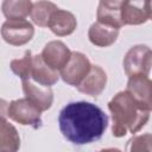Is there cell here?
<instances>
[{
    "mask_svg": "<svg viewBox=\"0 0 152 152\" xmlns=\"http://www.w3.org/2000/svg\"><path fill=\"white\" fill-rule=\"evenodd\" d=\"M62 135L74 145H87L97 141L108 126L107 114L96 104L87 101L66 103L58 114Z\"/></svg>",
    "mask_w": 152,
    "mask_h": 152,
    "instance_id": "cell-1",
    "label": "cell"
},
{
    "mask_svg": "<svg viewBox=\"0 0 152 152\" xmlns=\"http://www.w3.org/2000/svg\"><path fill=\"white\" fill-rule=\"evenodd\" d=\"M108 108L113 120L112 133L116 138H121L127 133H137L150 118V112L144 109L126 90L114 95L108 102Z\"/></svg>",
    "mask_w": 152,
    "mask_h": 152,
    "instance_id": "cell-2",
    "label": "cell"
},
{
    "mask_svg": "<svg viewBox=\"0 0 152 152\" xmlns=\"http://www.w3.org/2000/svg\"><path fill=\"white\" fill-rule=\"evenodd\" d=\"M152 66V50L142 44L132 46L124 58V69L131 77L147 76Z\"/></svg>",
    "mask_w": 152,
    "mask_h": 152,
    "instance_id": "cell-3",
    "label": "cell"
},
{
    "mask_svg": "<svg viewBox=\"0 0 152 152\" xmlns=\"http://www.w3.org/2000/svg\"><path fill=\"white\" fill-rule=\"evenodd\" d=\"M6 114L11 120L23 126H31L34 129L40 128L43 124L42 116H40L42 112L26 97L11 101L7 104Z\"/></svg>",
    "mask_w": 152,
    "mask_h": 152,
    "instance_id": "cell-4",
    "label": "cell"
},
{
    "mask_svg": "<svg viewBox=\"0 0 152 152\" xmlns=\"http://www.w3.org/2000/svg\"><path fill=\"white\" fill-rule=\"evenodd\" d=\"M33 34V25L26 19L6 20L1 26V37L10 45H24L32 39Z\"/></svg>",
    "mask_w": 152,
    "mask_h": 152,
    "instance_id": "cell-5",
    "label": "cell"
},
{
    "mask_svg": "<svg viewBox=\"0 0 152 152\" xmlns=\"http://www.w3.org/2000/svg\"><path fill=\"white\" fill-rule=\"evenodd\" d=\"M91 69V64L86 55L81 52H72L68 64L61 70L62 80L70 86L78 87L80 83L87 77Z\"/></svg>",
    "mask_w": 152,
    "mask_h": 152,
    "instance_id": "cell-6",
    "label": "cell"
},
{
    "mask_svg": "<svg viewBox=\"0 0 152 152\" xmlns=\"http://www.w3.org/2000/svg\"><path fill=\"white\" fill-rule=\"evenodd\" d=\"M71 51L69 50V48L61 40H52L50 43H48L40 56L43 58V61L53 70L56 71H61L69 62L70 57H71Z\"/></svg>",
    "mask_w": 152,
    "mask_h": 152,
    "instance_id": "cell-7",
    "label": "cell"
},
{
    "mask_svg": "<svg viewBox=\"0 0 152 152\" xmlns=\"http://www.w3.org/2000/svg\"><path fill=\"white\" fill-rule=\"evenodd\" d=\"M126 91L147 112L152 110V81L147 76H137L128 80Z\"/></svg>",
    "mask_w": 152,
    "mask_h": 152,
    "instance_id": "cell-8",
    "label": "cell"
},
{
    "mask_svg": "<svg viewBox=\"0 0 152 152\" xmlns=\"http://www.w3.org/2000/svg\"><path fill=\"white\" fill-rule=\"evenodd\" d=\"M23 91L25 97L31 101L40 112H45L52 106L53 93L50 87H45L27 80L23 81Z\"/></svg>",
    "mask_w": 152,
    "mask_h": 152,
    "instance_id": "cell-9",
    "label": "cell"
},
{
    "mask_svg": "<svg viewBox=\"0 0 152 152\" xmlns=\"http://www.w3.org/2000/svg\"><path fill=\"white\" fill-rule=\"evenodd\" d=\"M107 84V74L100 65H91V69L87 77L80 83L77 88L78 91L96 97L99 96L102 90L106 88Z\"/></svg>",
    "mask_w": 152,
    "mask_h": 152,
    "instance_id": "cell-10",
    "label": "cell"
},
{
    "mask_svg": "<svg viewBox=\"0 0 152 152\" xmlns=\"http://www.w3.org/2000/svg\"><path fill=\"white\" fill-rule=\"evenodd\" d=\"M121 4L122 1H100L96 18L97 21L115 28H121L124 25L121 19Z\"/></svg>",
    "mask_w": 152,
    "mask_h": 152,
    "instance_id": "cell-11",
    "label": "cell"
},
{
    "mask_svg": "<svg viewBox=\"0 0 152 152\" xmlns=\"http://www.w3.org/2000/svg\"><path fill=\"white\" fill-rule=\"evenodd\" d=\"M77 26V21L75 15L64 10H57L52 13L48 27L51 30L52 33H55L58 37H64L71 34Z\"/></svg>",
    "mask_w": 152,
    "mask_h": 152,
    "instance_id": "cell-12",
    "label": "cell"
},
{
    "mask_svg": "<svg viewBox=\"0 0 152 152\" xmlns=\"http://www.w3.org/2000/svg\"><path fill=\"white\" fill-rule=\"evenodd\" d=\"M121 19L124 25H140L148 19L145 1H122Z\"/></svg>",
    "mask_w": 152,
    "mask_h": 152,
    "instance_id": "cell-13",
    "label": "cell"
},
{
    "mask_svg": "<svg viewBox=\"0 0 152 152\" xmlns=\"http://www.w3.org/2000/svg\"><path fill=\"white\" fill-rule=\"evenodd\" d=\"M119 36V28L101 24L99 21L91 24L88 31V38L91 44L101 48L112 45Z\"/></svg>",
    "mask_w": 152,
    "mask_h": 152,
    "instance_id": "cell-14",
    "label": "cell"
},
{
    "mask_svg": "<svg viewBox=\"0 0 152 152\" xmlns=\"http://www.w3.org/2000/svg\"><path fill=\"white\" fill-rule=\"evenodd\" d=\"M58 71L51 69L42 58L40 55L33 56V65H32V76L31 78L42 86L51 87L58 81Z\"/></svg>",
    "mask_w": 152,
    "mask_h": 152,
    "instance_id": "cell-15",
    "label": "cell"
},
{
    "mask_svg": "<svg viewBox=\"0 0 152 152\" xmlns=\"http://www.w3.org/2000/svg\"><path fill=\"white\" fill-rule=\"evenodd\" d=\"M20 147V138L15 127L5 118L0 125V152H17Z\"/></svg>",
    "mask_w": 152,
    "mask_h": 152,
    "instance_id": "cell-16",
    "label": "cell"
},
{
    "mask_svg": "<svg viewBox=\"0 0 152 152\" xmlns=\"http://www.w3.org/2000/svg\"><path fill=\"white\" fill-rule=\"evenodd\" d=\"M33 2L30 0H5L1 5V10L7 20H21L31 14Z\"/></svg>",
    "mask_w": 152,
    "mask_h": 152,
    "instance_id": "cell-17",
    "label": "cell"
},
{
    "mask_svg": "<svg viewBox=\"0 0 152 152\" xmlns=\"http://www.w3.org/2000/svg\"><path fill=\"white\" fill-rule=\"evenodd\" d=\"M57 10H58V7L53 2L37 1V2H33V5H32L30 17L36 25H38L40 27H45V26H48L52 13L56 12Z\"/></svg>",
    "mask_w": 152,
    "mask_h": 152,
    "instance_id": "cell-18",
    "label": "cell"
},
{
    "mask_svg": "<svg viewBox=\"0 0 152 152\" xmlns=\"http://www.w3.org/2000/svg\"><path fill=\"white\" fill-rule=\"evenodd\" d=\"M32 65H33V56L30 50H26L21 58H15L11 61V70L21 78V81L31 80L32 76Z\"/></svg>",
    "mask_w": 152,
    "mask_h": 152,
    "instance_id": "cell-19",
    "label": "cell"
},
{
    "mask_svg": "<svg viewBox=\"0 0 152 152\" xmlns=\"http://www.w3.org/2000/svg\"><path fill=\"white\" fill-rule=\"evenodd\" d=\"M127 152H152V134L135 135L127 142Z\"/></svg>",
    "mask_w": 152,
    "mask_h": 152,
    "instance_id": "cell-20",
    "label": "cell"
},
{
    "mask_svg": "<svg viewBox=\"0 0 152 152\" xmlns=\"http://www.w3.org/2000/svg\"><path fill=\"white\" fill-rule=\"evenodd\" d=\"M145 5H146V11H147L148 19L152 20V1H145Z\"/></svg>",
    "mask_w": 152,
    "mask_h": 152,
    "instance_id": "cell-21",
    "label": "cell"
},
{
    "mask_svg": "<svg viewBox=\"0 0 152 152\" xmlns=\"http://www.w3.org/2000/svg\"><path fill=\"white\" fill-rule=\"evenodd\" d=\"M97 152H121L119 148H113V147H109V148H103V150H100Z\"/></svg>",
    "mask_w": 152,
    "mask_h": 152,
    "instance_id": "cell-22",
    "label": "cell"
}]
</instances>
